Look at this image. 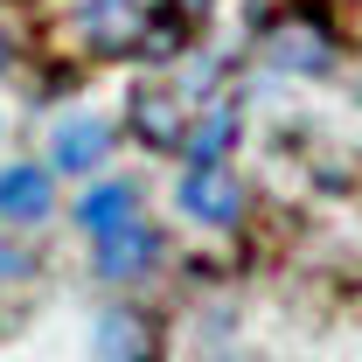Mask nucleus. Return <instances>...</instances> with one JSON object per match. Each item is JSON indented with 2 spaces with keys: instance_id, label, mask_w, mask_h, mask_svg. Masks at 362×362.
<instances>
[{
  "instance_id": "1a4fd4ad",
  "label": "nucleus",
  "mask_w": 362,
  "mask_h": 362,
  "mask_svg": "<svg viewBox=\"0 0 362 362\" xmlns=\"http://www.w3.org/2000/svg\"><path fill=\"white\" fill-rule=\"evenodd\" d=\"M230 133H237V112H230V105H209L202 119H188V133H181V146H188V160H223Z\"/></svg>"
},
{
  "instance_id": "9b49d317",
  "label": "nucleus",
  "mask_w": 362,
  "mask_h": 362,
  "mask_svg": "<svg viewBox=\"0 0 362 362\" xmlns=\"http://www.w3.org/2000/svg\"><path fill=\"white\" fill-rule=\"evenodd\" d=\"M0 279H28V251L0 237Z\"/></svg>"
},
{
  "instance_id": "7ed1b4c3",
  "label": "nucleus",
  "mask_w": 362,
  "mask_h": 362,
  "mask_svg": "<svg viewBox=\"0 0 362 362\" xmlns=\"http://www.w3.org/2000/svg\"><path fill=\"white\" fill-rule=\"evenodd\" d=\"M126 112H133V133L146 139V146H181L188 119H195V105H188V84H139Z\"/></svg>"
},
{
  "instance_id": "6e6552de",
  "label": "nucleus",
  "mask_w": 362,
  "mask_h": 362,
  "mask_svg": "<svg viewBox=\"0 0 362 362\" xmlns=\"http://www.w3.org/2000/svg\"><path fill=\"white\" fill-rule=\"evenodd\" d=\"M133 216H139V188H133V181H105V188H90L84 202H77V223H84L90 237L133 223Z\"/></svg>"
},
{
  "instance_id": "20e7f679",
  "label": "nucleus",
  "mask_w": 362,
  "mask_h": 362,
  "mask_svg": "<svg viewBox=\"0 0 362 362\" xmlns=\"http://www.w3.org/2000/svg\"><path fill=\"white\" fill-rule=\"evenodd\" d=\"M105 153H112V126L90 119V112H77V119H63L56 139H49V175H98Z\"/></svg>"
},
{
  "instance_id": "39448f33",
  "label": "nucleus",
  "mask_w": 362,
  "mask_h": 362,
  "mask_svg": "<svg viewBox=\"0 0 362 362\" xmlns=\"http://www.w3.org/2000/svg\"><path fill=\"white\" fill-rule=\"evenodd\" d=\"M56 209V175L49 168H0V223H42Z\"/></svg>"
},
{
  "instance_id": "423d86ee",
  "label": "nucleus",
  "mask_w": 362,
  "mask_h": 362,
  "mask_svg": "<svg viewBox=\"0 0 362 362\" xmlns=\"http://www.w3.org/2000/svg\"><path fill=\"white\" fill-rule=\"evenodd\" d=\"M153 251H160V244H153V230L139 223H119V230H105V237H98V279H112V286H126V279H139V272L153 265Z\"/></svg>"
},
{
  "instance_id": "9d476101",
  "label": "nucleus",
  "mask_w": 362,
  "mask_h": 362,
  "mask_svg": "<svg viewBox=\"0 0 362 362\" xmlns=\"http://www.w3.org/2000/svg\"><path fill=\"white\" fill-rule=\"evenodd\" d=\"M98 356L105 362H139L146 356V327L126 314H105V341H98Z\"/></svg>"
},
{
  "instance_id": "f03ea898",
  "label": "nucleus",
  "mask_w": 362,
  "mask_h": 362,
  "mask_svg": "<svg viewBox=\"0 0 362 362\" xmlns=\"http://www.w3.org/2000/svg\"><path fill=\"white\" fill-rule=\"evenodd\" d=\"M181 209L195 216V223H237L244 216V181H237V168H223V160H188V175H181Z\"/></svg>"
},
{
  "instance_id": "0eeeda50",
  "label": "nucleus",
  "mask_w": 362,
  "mask_h": 362,
  "mask_svg": "<svg viewBox=\"0 0 362 362\" xmlns=\"http://www.w3.org/2000/svg\"><path fill=\"white\" fill-rule=\"evenodd\" d=\"M265 56L279 63V70H327L334 42H327L320 21H279V28L265 35Z\"/></svg>"
},
{
  "instance_id": "f257e3e1",
  "label": "nucleus",
  "mask_w": 362,
  "mask_h": 362,
  "mask_svg": "<svg viewBox=\"0 0 362 362\" xmlns=\"http://www.w3.org/2000/svg\"><path fill=\"white\" fill-rule=\"evenodd\" d=\"M160 28V0H84L77 7V42L90 56H139Z\"/></svg>"
}]
</instances>
